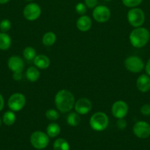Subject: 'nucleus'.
<instances>
[{"instance_id": "obj_2", "label": "nucleus", "mask_w": 150, "mask_h": 150, "mask_svg": "<svg viewBox=\"0 0 150 150\" xmlns=\"http://www.w3.org/2000/svg\"><path fill=\"white\" fill-rule=\"evenodd\" d=\"M131 45L137 48H141L148 43L150 39L149 30L144 27H137L130 32L129 36Z\"/></svg>"}, {"instance_id": "obj_16", "label": "nucleus", "mask_w": 150, "mask_h": 150, "mask_svg": "<svg viewBox=\"0 0 150 150\" xmlns=\"http://www.w3.org/2000/svg\"><path fill=\"white\" fill-rule=\"evenodd\" d=\"M33 62L35 67L41 70H46L50 66V59L47 56L44 54L36 55Z\"/></svg>"}, {"instance_id": "obj_15", "label": "nucleus", "mask_w": 150, "mask_h": 150, "mask_svg": "<svg viewBox=\"0 0 150 150\" xmlns=\"http://www.w3.org/2000/svg\"><path fill=\"white\" fill-rule=\"evenodd\" d=\"M92 26V20L88 16H81L76 21V27L81 32H88Z\"/></svg>"}, {"instance_id": "obj_32", "label": "nucleus", "mask_w": 150, "mask_h": 150, "mask_svg": "<svg viewBox=\"0 0 150 150\" xmlns=\"http://www.w3.org/2000/svg\"><path fill=\"white\" fill-rule=\"evenodd\" d=\"M22 79V72H16L13 73V79L16 81H19Z\"/></svg>"}, {"instance_id": "obj_38", "label": "nucleus", "mask_w": 150, "mask_h": 150, "mask_svg": "<svg viewBox=\"0 0 150 150\" xmlns=\"http://www.w3.org/2000/svg\"><path fill=\"white\" fill-rule=\"evenodd\" d=\"M104 1H112V0H104Z\"/></svg>"}, {"instance_id": "obj_24", "label": "nucleus", "mask_w": 150, "mask_h": 150, "mask_svg": "<svg viewBox=\"0 0 150 150\" xmlns=\"http://www.w3.org/2000/svg\"><path fill=\"white\" fill-rule=\"evenodd\" d=\"M23 57L28 61H32L36 57V51L34 48L31 46L26 47L23 51Z\"/></svg>"}, {"instance_id": "obj_4", "label": "nucleus", "mask_w": 150, "mask_h": 150, "mask_svg": "<svg viewBox=\"0 0 150 150\" xmlns=\"http://www.w3.org/2000/svg\"><path fill=\"white\" fill-rule=\"evenodd\" d=\"M30 143L35 149H44L49 144V137L46 133L40 130L33 132L30 136Z\"/></svg>"}, {"instance_id": "obj_29", "label": "nucleus", "mask_w": 150, "mask_h": 150, "mask_svg": "<svg viewBox=\"0 0 150 150\" xmlns=\"http://www.w3.org/2000/svg\"><path fill=\"white\" fill-rule=\"evenodd\" d=\"M126 125H127V123H126V121L124 120V118L118 119V121L116 122V127L119 130H124L126 127Z\"/></svg>"}, {"instance_id": "obj_25", "label": "nucleus", "mask_w": 150, "mask_h": 150, "mask_svg": "<svg viewBox=\"0 0 150 150\" xmlns=\"http://www.w3.org/2000/svg\"><path fill=\"white\" fill-rule=\"evenodd\" d=\"M46 117L50 121H56L60 118V114L55 109H49L46 111Z\"/></svg>"}, {"instance_id": "obj_19", "label": "nucleus", "mask_w": 150, "mask_h": 150, "mask_svg": "<svg viewBox=\"0 0 150 150\" xmlns=\"http://www.w3.org/2000/svg\"><path fill=\"white\" fill-rule=\"evenodd\" d=\"M60 127L57 123L51 122L46 127V134L50 138H55L60 134Z\"/></svg>"}, {"instance_id": "obj_26", "label": "nucleus", "mask_w": 150, "mask_h": 150, "mask_svg": "<svg viewBox=\"0 0 150 150\" xmlns=\"http://www.w3.org/2000/svg\"><path fill=\"white\" fill-rule=\"evenodd\" d=\"M11 21L8 19H3L0 21V31L1 32H7L11 29Z\"/></svg>"}, {"instance_id": "obj_17", "label": "nucleus", "mask_w": 150, "mask_h": 150, "mask_svg": "<svg viewBox=\"0 0 150 150\" xmlns=\"http://www.w3.org/2000/svg\"><path fill=\"white\" fill-rule=\"evenodd\" d=\"M12 44L11 38L6 32H0V50L6 51L10 48Z\"/></svg>"}, {"instance_id": "obj_11", "label": "nucleus", "mask_w": 150, "mask_h": 150, "mask_svg": "<svg viewBox=\"0 0 150 150\" xmlns=\"http://www.w3.org/2000/svg\"><path fill=\"white\" fill-rule=\"evenodd\" d=\"M133 133L141 139H147L150 136V125L144 121H138L134 125Z\"/></svg>"}, {"instance_id": "obj_7", "label": "nucleus", "mask_w": 150, "mask_h": 150, "mask_svg": "<svg viewBox=\"0 0 150 150\" xmlns=\"http://www.w3.org/2000/svg\"><path fill=\"white\" fill-rule=\"evenodd\" d=\"M124 66L129 72L138 73L142 71L144 64L143 60L138 56H130L125 59Z\"/></svg>"}, {"instance_id": "obj_3", "label": "nucleus", "mask_w": 150, "mask_h": 150, "mask_svg": "<svg viewBox=\"0 0 150 150\" xmlns=\"http://www.w3.org/2000/svg\"><path fill=\"white\" fill-rule=\"evenodd\" d=\"M89 124L91 128L95 131H103L108 126V117L107 114L101 111L96 112L90 118Z\"/></svg>"}, {"instance_id": "obj_22", "label": "nucleus", "mask_w": 150, "mask_h": 150, "mask_svg": "<svg viewBox=\"0 0 150 150\" xmlns=\"http://www.w3.org/2000/svg\"><path fill=\"white\" fill-rule=\"evenodd\" d=\"M66 122L71 127H76L80 123L81 117L78 113L76 112H71L67 116L66 118Z\"/></svg>"}, {"instance_id": "obj_31", "label": "nucleus", "mask_w": 150, "mask_h": 150, "mask_svg": "<svg viewBox=\"0 0 150 150\" xmlns=\"http://www.w3.org/2000/svg\"><path fill=\"white\" fill-rule=\"evenodd\" d=\"M141 113L144 116L150 115V105L149 104H144L141 108Z\"/></svg>"}, {"instance_id": "obj_28", "label": "nucleus", "mask_w": 150, "mask_h": 150, "mask_svg": "<svg viewBox=\"0 0 150 150\" xmlns=\"http://www.w3.org/2000/svg\"><path fill=\"white\" fill-rule=\"evenodd\" d=\"M75 11L80 16H83L87 11V7L85 3L79 2L75 6Z\"/></svg>"}, {"instance_id": "obj_14", "label": "nucleus", "mask_w": 150, "mask_h": 150, "mask_svg": "<svg viewBox=\"0 0 150 150\" xmlns=\"http://www.w3.org/2000/svg\"><path fill=\"white\" fill-rule=\"evenodd\" d=\"M136 86L140 92L145 93L150 89V76L147 74H142L138 78Z\"/></svg>"}, {"instance_id": "obj_34", "label": "nucleus", "mask_w": 150, "mask_h": 150, "mask_svg": "<svg viewBox=\"0 0 150 150\" xmlns=\"http://www.w3.org/2000/svg\"><path fill=\"white\" fill-rule=\"evenodd\" d=\"M146 72L147 75L150 76V58L147 62L146 64Z\"/></svg>"}, {"instance_id": "obj_18", "label": "nucleus", "mask_w": 150, "mask_h": 150, "mask_svg": "<svg viewBox=\"0 0 150 150\" xmlns=\"http://www.w3.org/2000/svg\"><path fill=\"white\" fill-rule=\"evenodd\" d=\"M41 73L36 67H30L26 70V78L29 81L35 82L40 79Z\"/></svg>"}, {"instance_id": "obj_12", "label": "nucleus", "mask_w": 150, "mask_h": 150, "mask_svg": "<svg viewBox=\"0 0 150 150\" xmlns=\"http://www.w3.org/2000/svg\"><path fill=\"white\" fill-rule=\"evenodd\" d=\"M74 108L76 112L78 113L79 115H85V114H88L91 111L92 103L88 98H79L75 102Z\"/></svg>"}, {"instance_id": "obj_10", "label": "nucleus", "mask_w": 150, "mask_h": 150, "mask_svg": "<svg viewBox=\"0 0 150 150\" xmlns=\"http://www.w3.org/2000/svg\"><path fill=\"white\" fill-rule=\"evenodd\" d=\"M112 114L115 118H124L129 111V106L127 103L123 100H117L113 104L111 108Z\"/></svg>"}, {"instance_id": "obj_8", "label": "nucleus", "mask_w": 150, "mask_h": 150, "mask_svg": "<svg viewBox=\"0 0 150 150\" xmlns=\"http://www.w3.org/2000/svg\"><path fill=\"white\" fill-rule=\"evenodd\" d=\"M23 15L28 21H32L37 20L41 15V7L37 3H29L24 8Z\"/></svg>"}, {"instance_id": "obj_35", "label": "nucleus", "mask_w": 150, "mask_h": 150, "mask_svg": "<svg viewBox=\"0 0 150 150\" xmlns=\"http://www.w3.org/2000/svg\"><path fill=\"white\" fill-rule=\"evenodd\" d=\"M10 0H0V4H7V2H9Z\"/></svg>"}, {"instance_id": "obj_33", "label": "nucleus", "mask_w": 150, "mask_h": 150, "mask_svg": "<svg viewBox=\"0 0 150 150\" xmlns=\"http://www.w3.org/2000/svg\"><path fill=\"white\" fill-rule=\"evenodd\" d=\"M4 100L2 95L0 94V111L4 108Z\"/></svg>"}, {"instance_id": "obj_9", "label": "nucleus", "mask_w": 150, "mask_h": 150, "mask_svg": "<svg viewBox=\"0 0 150 150\" xmlns=\"http://www.w3.org/2000/svg\"><path fill=\"white\" fill-rule=\"evenodd\" d=\"M92 16L96 21L99 23H105L110 18L111 12L107 6L97 5L95 8H94Z\"/></svg>"}, {"instance_id": "obj_37", "label": "nucleus", "mask_w": 150, "mask_h": 150, "mask_svg": "<svg viewBox=\"0 0 150 150\" xmlns=\"http://www.w3.org/2000/svg\"><path fill=\"white\" fill-rule=\"evenodd\" d=\"M1 119L0 118V127H1Z\"/></svg>"}, {"instance_id": "obj_6", "label": "nucleus", "mask_w": 150, "mask_h": 150, "mask_svg": "<svg viewBox=\"0 0 150 150\" xmlns=\"http://www.w3.org/2000/svg\"><path fill=\"white\" fill-rule=\"evenodd\" d=\"M26 102V98L24 95L19 92H16L10 95L7 101V105L10 110L14 112H18L23 109Z\"/></svg>"}, {"instance_id": "obj_30", "label": "nucleus", "mask_w": 150, "mask_h": 150, "mask_svg": "<svg viewBox=\"0 0 150 150\" xmlns=\"http://www.w3.org/2000/svg\"><path fill=\"white\" fill-rule=\"evenodd\" d=\"M84 3L88 8L94 9L98 5V0H84Z\"/></svg>"}, {"instance_id": "obj_5", "label": "nucleus", "mask_w": 150, "mask_h": 150, "mask_svg": "<svg viewBox=\"0 0 150 150\" xmlns=\"http://www.w3.org/2000/svg\"><path fill=\"white\" fill-rule=\"evenodd\" d=\"M127 20L129 24L133 27H141L145 21L144 12L138 7L131 8L127 13Z\"/></svg>"}, {"instance_id": "obj_20", "label": "nucleus", "mask_w": 150, "mask_h": 150, "mask_svg": "<svg viewBox=\"0 0 150 150\" xmlns=\"http://www.w3.org/2000/svg\"><path fill=\"white\" fill-rule=\"evenodd\" d=\"M57 40V36L53 32H46L42 38V42L45 46L49 47L54 45Z\"/></svg>"}, {"instance_id": "obj_23", "label": "nucleus", "mask_w": 150, "mask_h": 150, "mask_svg": "<svg viewBox=\"0 0 150 150\" xmlns=\"http://www.w3.org/2000/svg\"><path fill=\"white\" fill-rule=\"evenodd\" d=\"M53 149L54 150H70V145L66 139L60 138L56 139L54 142Z\"/></svg>"}, {"instance_id": "obj_21", "label": "nucleus", "mask_w": 150, "mask_h": 150, "mask_svg": "<svg viewBox=\"0 0 150 150\" xmlns=\"http://www.w3.org/2000/svg\"><path fill=\"white\" fill-rule=\"evenodd\" d=\"M16 120V114H15L14 111H7L6 112H4V114H3L2 117V122L4 125H6L7 126H11L13 125L15 123Z\"/></svg>"}, {"instance_id": "obj_27", "label": "nucleus", "mask_w": 150, "mask_h": 150, "mask_svg": "<svg viewBox=\"0 0 150 150\" xmlns=\"http://www.w3.org/2000/svg\"><path fill=\"white\" fill-rule=\"evenodd\" d=\"M121 1L125 7L133 8L140 5L142 3L143 0H121Z\"/></svg>"}, {"instance_id": "obj_1", "label": "nucleus", "mask_w": 150, "mask_h": 150, "mask_svg": "<svg viewBox=\"0 0 150 150\" xmlns=\"http://www.w3.org/2000/svg\"><path fill=\"white\" fill-rule=\"evenodd\" d=\"M54 103L56 108L60 112H69L74 107V96L70 91L67 89H61L55 95Z\"/></svg>"}, {"instance_id": "obj_13", "label": "nucleus", "mask_w": 150, "mask_h": 150, "mask_svg": "<svg viewBox=\"0 0 150 150\" xmlns=\"http://www.w3.org/2000/svg\"><path fill=\"white\" fill-rule=\"evenodd\" d=\"M7 66L13 73L22 72L24 67V63L23 59L19 56H12L8 59Z\"/></svg>"}, {"instance_id": "obj_36", "label": "nucleus", "mask_w": 150, "mask_h": 150, "mask_svg": "<svg viewBox=\"0 0 150 150\" xmlns=\"http://www.w3.org/2000/svg\"><path fill=\"white\" fill-rule=\"evenodd\" d=\"M25 1H29V2H32V1H34V0H25Z\"/></svg>"}]
</instances>
